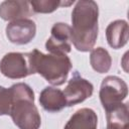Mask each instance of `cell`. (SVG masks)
Listing matches in <instances>:
<instances>
[{
	"mask_svg": "<svg viewBox=\"0 0 129 129\" xmlns=\"http://www.w3.org/2000/svg\"><path fill=\"white\" fill-rule=\"evenodd\" d=\"M99 7L93 0L78 1L72 12V43L77 50L93 49L98 37Z\"/></svg>",
	"mask_w": 129,
	"mask_h": 129,
	"instance_id": "cell-1",
	"label": "cell"
},
{
	"mask_svg": "<svg viewBox=\"0 0 129 129\" xmlns=\"http://www.w3.org/2000/svg\"><path fill=\"white\" fill-rule=\"evenodd\" d=\"M12 107L10 116L19 129H39L41 118L34 105L33 90L25 83H17L10 87Z\"/></svg>",
	"mask_w": 129,
	"mask_h": 129,
	"instance_id": "cell-2",
	"label": "cell"
},
{
	"mask_svg": "<svg viewBox=\"0 0 129 129\" xmlns=\"http://www.w3.org/2000/svg\"><path fill=\"white\" fill-rule=\"evenodd\" d=\"M29 54L34 74H39L52 86H60L67 81L73 68L67 54H44L38 49H33Z\"/></svg>",
	"mask_w": 129,
	"mask_h": 129,
	"instance_id": "cell-3",
	"label": "cell"
},
{
	"mask_svg": "<svg viewBox=\"0 0 129 129\" xmlns=\"http://www.w3.org/2000/svg\"><path fill=\"white\" fill-rule=\"evenodd\" d=\"M127 95L128 86L121 78L116 76H108L102 81L99 97L106 112L122 104Z\"/></svg>",
	"mask_w": 129,
	"mask_h": 129,
	"instance_id": "cell-4",
	"label": "cell"
},
{
	"mask_svg": "<svg viewBox=\"0 0 129 129\" xmlns=\"http://www.w3.org/2000/svg\"><path fill=\"white\" fill-rule=\"evenodd\" d=\"M0 72L9 79H23L33 75L29 52H8L0 60Z\"/></svg>",
	"mask_w": 129,
	"mask_h": 129,
	"instance_id": "cell-5",
	"label": "cell"
},
{
	"mask_svg": "<svg viewBox=\"0 0 129 129\" xmlns=\"http://www.w3.org/2000/svg\"><path fill=\"white\" fill-rule=\"evenodd\" d=\"M45 48L49 53H69L72 49L71 26L62 22L54 23L50 30V36L45 42Z\"/></svg>",
	"mask_w": 129,
	"mask_h": 129,
	"instance_id": "cell-6",
	"label": "cell"
},
{
	"mask_svg": "<svg viewBox=\"0 0 129 129\" xmlns=\"http://www.w3.org/2000/svg\"><path fill=\"white\" fill-rule=\"evenodd\" d=\"M93 84L88 80L82 78L77 71L74 73L67 87L62 91L67 101V107H72L84 102L93 95Z\"/></svg>",
	"mask_w": 129,
	"mask_h": 129,
	"instance_id": "cell-7",
	"label": "cell"
},
{
	"mask_svg": "<svg viewBox=\"0 0 129 129\" xmlns=\"http://www.w3.org/2000/svg\"><path fill=\"white\" fill-rule=\"evenodd\" d=\"M8 40L14 44L23 45L29 43L36 34V25L31 19H19L11 21L5 28Z\"/></svg>",
	"mask_w": 129,
	"mask_h": 129,
	"instance_id": "cell-8",
	"label": "cell"
},
{
	"mask_svg": "<svg viewBox=\"0 0 129 129\" xmlns=\"http://www.w3.org/2000/svg\"><path fill=\"white\" fill-rule=\"evenodd\" d=\"M32 13V8L28 1L7 0L0 4V17L6 21L28 19Z\"/></svg>",
	"mask_w": 129,
	"mask_h": 129,
	"instance_id": "cell-9",
	"label": "cell"
},
{
	"mask_svg": "<svg viewBox=\"0 0 129 129\" xmlns=\"http://www.w3.org/2000/svg\"><path fill=\"white\" fill-rule=\"evenodd\" d=\"M39 104L50 113H57L67 107V101L62 91L54 87H45L39 95Z\"/></svg>",
	"mask_w": 129,
	"mask_h": 129,
	"instance_id": "cell-10",
	"label": "cell"
},
{
	"mask_svg": "<svg viewBox=\"0 0 129 129\" xmlns=\"http://www.w3.org/2000/svg\"><path fill=\"white\" fill-rule=\"evenodd\" d=\"M128 23L123 19L112 21L106 28V38L108 44L114 49L123 47L128 41Z\"/></svg>",
	"mask_w": 129,
	"mask_h": 129,
	"instance_id": "cell-11",
	"label": "cell"
},
{
	"mask_svg": "<svg viewBox=\"0 0 129 129\" xmlns=\"http://www.w3.org/2000/svg\"><path fill=\"white\" fill-rule=\"evenodd\" d=\"M98 116L93 109L82 108L76 111L63 129H97Z\"/></svg>",
	"mask_w": 129,
	"mask_h": 129,
	"instance_id": "cell-12",
	"label": "cell"
},
{
	"mask_svg": "<svg viewBox=\"0 0 129 129\" xmlns=\"http://www.w3.org/2000/svg\"><path fill=\"white\" fill-rule=\"evenodd\" d=\"M107 128L106 129H128V106L120 104L117 107L106 112Z\"/></svg>",
	"mask_w": 129,
	"mask_h": 129,
	"instance_id": "cell-13",
	"label": "cell"
},
{
	"mask_svg": "<svg viewBox=\"0 0 129 129\" xmlns=\"http://www.w3.org/2000/svg\"><path fill=\"white\" fill-rule=\"evenodd\" d=\"M90 63L94 71L99 74H105L111 69L112 58L108 50L100 46L91 50Z\"/></svg>",
	"mask_w": 129,
	"mask_h": 129,
	"instance_id": "cell-14",
	"label": "cell"
},
{
	"mask_svg": "<svg viewBox=\"0 0 129 129\" xmlns=\"http://www.w3.org/2000/svg\"><path fill=\"white\" fill-rule=\"evenodd\" d=\"M30 6L35 13H51L55 11L59 6H69L74 3V1L63 2L59 0H38L30 1Z\"/></svg>",
	"mask_w": 129,
	"mask_h": 129,
	"instance_id": "cell-15",
	"label": "cell"
},
{
	"mask_svg": "<svg viewBox=\"0 0 129 129\" xmlns=\"http://www.w3.org/2000/svg\"><path fill=\"white\" fill-rule=\"evenodd\" d=\"M12 107V94L10 88L0 86V116L10 115Z\"/></svg>",
	"mask_w": 129,
	"mask_h": 129,
	"instance_id": "cell-16",
	"label": "cell"
}]
</instances>
